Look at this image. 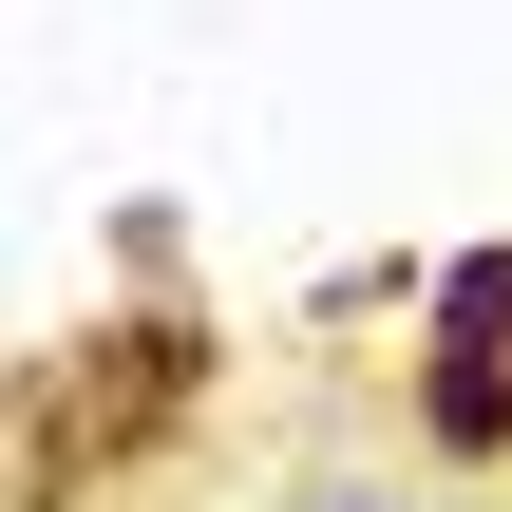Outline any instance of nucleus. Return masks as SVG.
Masks as SVG:
<instances>
[{"mask_svg":"<svg viewBox=\"0 0 512 512\" xmlns=\"http://www.w3.org/2000/svg\"><path fill=\"white\" fill-rule=\"evenodd\" d=\"M304 512H418V494H361V475H323V494H304Z\"/></svg>","mask_w":512,"mask_h":512,"instance_id":"obj_3","label":"nucleus"},{"mask_svg":"<svg viewBox=\"0 0 512 512\" xmlns=\"http://www.w3.org/2000/svg\"><path fill=\"white\" fill-rule=\"evenodd\" d=\"M418 437L437 456H512V228L418 285Z\"/></svg>","mask_w":512,"mask_h":512,"instance_id":"obj_2","label":"nucleus"},{"mask_svg":"<svg viewBox=\"0 0 512 512\" xmlns=\"http://www.w3.org/2000/svg\"><path fill=\"white\" fill-rule=\"evenodd\" d=\"M190 418H209V323L171 285H133L114 323H76L38 380H0V437H38V512L76 475H114V456H171Z\"/></svg>","mask_w":512,"mask_h":512,"instance_id":"obj_1","label":"nucleus"}]
</instances>
